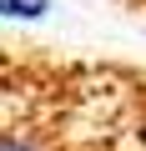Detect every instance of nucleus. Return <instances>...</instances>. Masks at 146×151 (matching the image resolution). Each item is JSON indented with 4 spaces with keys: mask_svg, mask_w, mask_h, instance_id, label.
Returning <instances> with one entry per match:
<instances>
[{
    "mask_svg": "<svg viewBox=\"0 0 146 151\" xmlns=\"http://www.w3.org/2000/svg\"><path fill=\"white\" fill-rule=\"evenodd\" d=\"M45 10H50V0H5V15L10 20H35Z\"/></svg>",
    "mask_w": 146,
    "mask_h": 151,
    "instance_id": "f257e3e1",
    "label": "nucleus"
}]
</instances>
